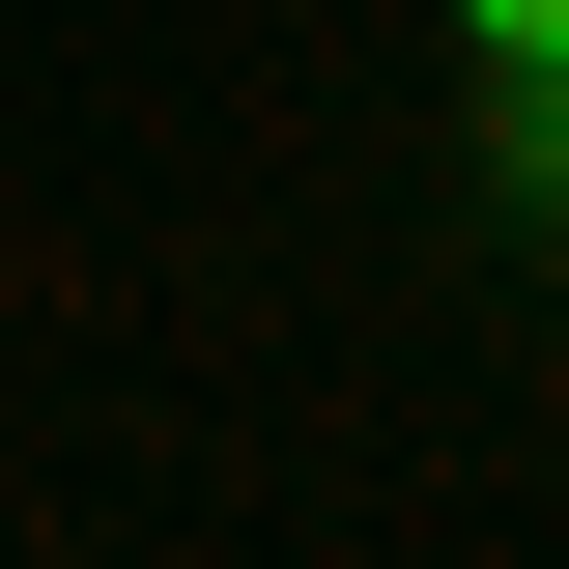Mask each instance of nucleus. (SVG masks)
Segmentation results:
<instances>
[{"label": "nucleus", "mask_w": 569, "mask_h": 569, "mask_svg": "<svg viewBox=\"0 0 569 569\" xmlns=\"http://www.w3.org/2000/svg\"><path fill=\"white\" fill-rule=\"evenodd\" d=\"M456 29H485V58H512V86H569V0H456Z\"/></svg>", "instance_id": "f257e3e1"}, {"label": "nucleus", "mask_w": 569, "mask_h": 569, "mask_svg": "<svg viewBox=\"0 0 569 569\" xmlns=\"http://www.w3.org/2000/svg\"><path fill=\"white\" fill-rule=\"evenodd\" d=\"M512 114H541V142H512V171H541V200H569V86H512Z\"/></svg>", "instance_id": "f03ea898"}]
</instances>
